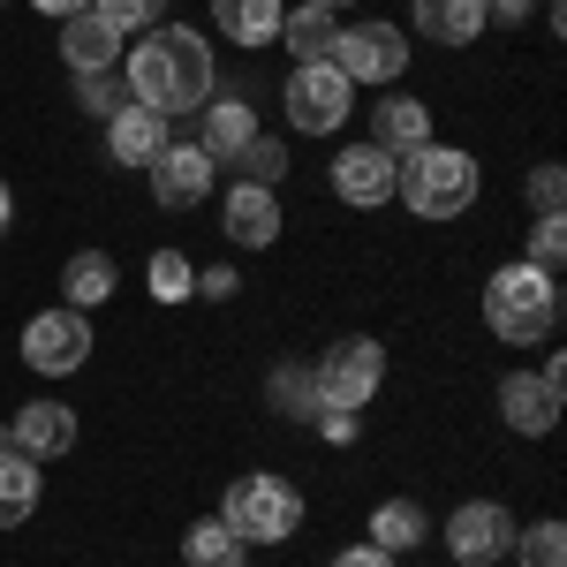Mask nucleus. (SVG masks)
Returning a JSON list of instances; mask_svg holds the SVG:
<instances>
[{
    "instance_id": "1",
    "label": "nucleus",
    "mask_w": 567,
    "mask_h": 567,
    "mask_svg": "<svg viewBox=\"0 0 567 567\" xmlns=\"http://www.w3.org/2000/svg\"><path fill=\"white\" fill-rule=\"evenodd\" d=\"M130 99L136 106H152V114H197L205 99H213V45L205 31H189V23H159V31H144L130 45Z\"/></svg>"
},
{
    "instance_id": "2",
    "label": "nucleus",
    "mask_w": 567,
    "mask_h": 567,
    "mask_svg": "<svg viewBox=\"0 0 567 567\" xmlns=\"http://www.w3.org/2000/svg\"><path fill=\"white\" fill-rule=\"evenodd\" d=\"M484 326L507 341V349H537L553 326H560V280L537 272V265H499L484 280Z\"/></svg>"
},
{
    "instance_id": "3",
    "label": "nucleus",
    "mask_w": 567,
    "mask_h": 567,
    "mask_svg": "<svg viewBox=\"0 0 567 567\" xmlns=\"http://www.w3.org/2000/svg\"><path fill=\"white\" fill-rule=\"evenodd\" d=\"M477 189H484L477 159L454 152V144H416V152L401 159V182H393V197L416 219H462L477 205Z\"/></svg>"
},
{
    "instance_id": "4",
    "label": "nucleus",
    "mask_w": 567,
    "mask_h": 567,
    "mask_svg": "<svg viewBox=\"0 0 567 567\" xmlns=\"http://www.w3.org/2000/svg\"><path fill=\"white\" fill-rule=\"evenodd\" d=\"M219 523L235 529L243 545H288L296 529H303V492L288 477H235L227 484V507H219Z\"/></svg>"
},
{
    "instance_id": "5",
    "label": "nucleus",
    "mask_w": 567,
    "mask_h": 567,
    "mask_svg": "<svg viewBox=\"0 0 567 567\" xmlns=\"http://www.w3.org/2000/svg\"><path fill=\"white\" fill-rule=\"evenodd\" d=\"M310 379H318V401H333V409H363L371 393L386 386V349H379L371 333H341L333 349L310 363Z\"/></svg>"
},
{
    "instance_id": "6",
    "label": "nucleus",
    "mask_w": 567,
    "mask_h": 567,
    "mask_svg": "<svg viewBox=\"0 0 567 567\" xmlns=\"http://www.w3.org/2000/svg\"><path fill=\"white\" fill-rule=\"evenodd\" d=\"M280 106H288V122L303 136H333L341 122H349L355 106V84L333 69V61H303L296 76H288V91H280Z\"/></svg>"
},
{
    "instance_id": "7",
    "label": "nucleus",
    "mask_w": 567,
    "mask_h": 567,
    "mask_svg": "<svg viewBox=\"0 0 567 567\" xmlns=\"http://www.w3.org/2000/svg\"><path fill=\"white\" fill-rule=\"evenodd\" d=\"M91 355V318L84 310H39L31 326H23V363L31 371H45V379H69V371H84Z\"/></svg>"
},
{
    "instance_id": "8",
    "label": "nucleus",
    "mask_w": 567,
    "mask_h": 567,
    "mask_svg": "<svg viewBox=\"0 0 567 567\" xmlns=\"http://www.w3.org/2000/svg\"><path fill=\"white\" fill-rule=\"evenodd\" d=\"M515 515L499 507V499H462L454 507V523H446V553H454V567H492L515 553Z\"/></svg>"
},
{
    "instance_id": "9",
    "label": "nucleus",
    "mask_w": 567,
    "mask_h": 567,
    "mask_svg": "<svg viewBox=\"0 0 567 567\" xmlns=\"http://www.w3.org/2000/svg\"><path fill=\"white\" fill-rule=\"evenodd\" d=\"M333 69L349 76V84H393L401 69H409V45L393 23H349L341 45H333Z\"/></svg>"
},
{
    "instance_id": "10",
    "label": "nucleus",
    "mask_w": 567,
    "mask_h": 567,
    "mask_svg": "<svg viewBox=\"0 0 567 567\" xmlns=\"http://www.w3.org/2000/svg\"><path fill=\"white\" fill-rule=\"evenodd\" d=\"M393 182H401V159L379 152V144H341V159H333V197L355 205V213H379L393 205Z\"/></svg>"
},
{
    "instance_id": "11",
    "label": "nucleus",
    "mask_w": 567,
    "mask_h": 567,
    "mask_svg": "<svg viewBox=\"0 0 567 567\" xmlns=\"http://www.w3.org/2000/svg\"><path fill=\"white\" fill-rule=\"evenodd\" d=\"M213 182H219V167L197 144H167V152L152 159V197H159L167 213H197V205L213 197Z\"/></svg>"
},
{
    "instance_id": "12",
    "label": "nucleus",
    "mask_w": 567,
    "mask_h": 567,
    "mask_svg": "<svg viewBox=\"0 0 567 567\" xmlns=\"http://www.w3.org/2000/svg\"><path fill=\"white\" fill-rule=\"evenodd\" d=\"M8 446H16V454H31V462L69 454V446H76V409H69V401H23V409H16V424H8Z\"/></svg>"
},
{
    "instance_id": "13",
    "label": "nucleus",
    "mask_w": 567,
    "mask_h": 567,
    "mask_svg": "<svg viewBox=\"0 0 567 567\" xmlns=\"http://www.w3.org/2000/svg\"><path fill=\"white\" fill-rule=\"evenodd\" d=\"M499 416H507V432L545 439L560 424V386L537 379V371H507V379H499Z\"/></svg>"
},
{
    "instance_id": "14",
    "label": "nucleus",
    "mask_w": 567,
    "mask_h": 567,
    "mask_svg": "<svg viewBox=\"0 0 567 567\" xmlns=\"http://www.w3.org/2000/svg\"><path fill=\"white\" fill-rule=\"evenodd\" d=\"M167 144H175V136H167V114H152V106H136V99L106 122V152H114V167H152Z\"/></svg>"
},
{
    "instance_id": "15",
    "label": "nucleus",
    "mask_w": 567,
    "mask_h": 567,
    "mask_svg": "<svg viewBox=\"0 0 567 567\" xmlns=\"http://www.w3.org/2000/svg\"><path fill=\"white\" fill-rule=\"evenodd\" d=\"M61 61H69L76 76H99V69H114V61H122V31H114L99 8H84V16H69V23H61Z\"/></svg>"
},
{
    "instance_id": "16",
    "label": "nucleus",
    "mask_w": 567,
    "mask_h": 567,
    "mask_svg": "<svg viewBox=\"0 0 567 567\" xmlns=\"http://www.w3.org/2000/svg\"><path fill=\"white\" fill-rule=\"evenodd\" d=\"M371 144H379V152H393V159H409L416 144H432V106H416L409 91L379 99V106H371Z\"/></svg>"
},
{
    "instance_id": "17",
    "label": "nucleus",
    "mask_w": 567,
    "mask_h": 567,
    "mask_svg": "<svg viewBox=\"0 0 567 567\" xmlns=\"http://www.w3.org/2000/svg\"><path fill=\"white\" fill-rule=\"evenodd\" d=\"M227 235H235L243 250H265V243H280V189L235 182V189H227Z\"/></svg>"
},
{
    "instance_id": "18",
    "label": "nucleus",
    "mask_w": 567,
    "mask_h": 567,
    "mask_svg": "<svg viewBox=\"0 0 567 567\" xmlns=\"http://www.w3.org/2000/svg\"><path fill=\"white\" fill-rule=\"evenodd\" d=\"M197 114H205V136H197V152H205L213 167H227V159H235V152L258 136V114H250L243 99H205Z\"/></svg>"
},
{
    "instance_id": "19",
    "label": "nucleus",
    "mask_w": 567,
    "mask_h": 567,
    "mask_svg": "<svg viewBox=\"0 0 567 567\" xmlns=\"http://www.w3.org/2000/svg\"><path fill=\"white\" fill-rule=\"evenodd\" d=\"M39 492H45V470L31 462V454H0V529H23L31 515H39Z\"/></svg>"
},
{
    "instance_id": "20",
    "label": "nucleus",
    "mask_w": 567,
    "mask_h": 567,
    "mask_svg": "<svg viewBox=\"0 0 567 567\" xmlns=\"http://www.w3.org/2000/svg\"><path fill=\"white\" fill-rule=\"evenodd\" d=\"M280 0H213V23L227 45H272L280 39Z\"/></svg>"
},
{
    "instance_id": "21",
    "label": "nucleus",
    "mask_w": 567,
    "mask_h": 567,
    "mask_svg": "<svg viewBox=\"0 0 567 567\" xmlns=\"http://www.w3.org/2000/svg\"><path fill=\"white\" fill-rule=\"evenodd\" d=\"M484 23H492L484 0H416V31L432 45H477Z\"/></svg>"
},
{
    "instance_id": "22",
    "label": "nucleus",
    "mask_w": 567,
    "mask_h": 567,
    "mask_svg": "<svg viewBox=\"0 0 567 567\" xmlns=\"http://www.w3.org/2000/svg\"><path fill=\"white\" fill-rule=\"evenodd\" d=\"M280 45L296 53V69H303V61H333L341 23H333L326 8H296V16H280Z\"/></svg>"
},
{
    "instance_id": "23",
    "label": "nucleus",
    "mask_w": 567,
    "mask_h": 567,
    "mask_svg": "<svg viewBox=\"0 0 567 567\" xmlns=\"http://www.w3.org/2000/svg\"><path fill=\"white\" fill-rule=\"evenodd\" d=\"M61 296H69V310H99L114 296V258L106 250H76L61 265Z\"/></svg>"
},
{
    "instance_id": "24",
    "label": "nucleus",
    "mask_w": 567,
    "mask_h": 567,
    "mask_svg": "<svg viewBox=\"0 0 567 567\" xmlns=\"http://www.w3.org/2000/svg\"><path fill=\"white\" fill-rule=\"evenodd\" d=\"M424 537H432V515H424L416 499H386V507L371 515V545H379V553H416Z\"/></svg>"
},
{
    "instance_id": "25",
    "label": "nucleus",
    "mask_w": 567,
    "mask_h": 567,
    "mask_svg": "<svg viewBox=\"0 0 567 567\" xmlns=\"http://www.w3.org/2000/svg\"><path fill=\"white\" fill-rule=\"evenodd\" d=\"M265 393H272V409L288 416V424H310L326 401H318V379H310V363H280L272 379H265Z\"/></svg>"
},
{
    "instance_id": "26",
    "label": "nucleus",
    "mask_w": 567,
    "mask_h": 567,
    "mask_svg": "<svg viewBox=\"0 0 567 567\" xmlns=\"http://www.w3.org/2000/svg\"><path fill=\"white\" fill-rule=\"evenodd\" d=\"M182 560H189V567H235V560H243V537L219 523V515H205V523L182 529Z\"/></svg>"
},
{
    "instance_id": "27",
    "label": "nucleus",
    "mask_w": 567,
    "mask_h": 567,
    "mask_svg": "<svg viewBox=\"0 0 567 567\" xmlns=\"http://www.w3.org/2000/svg\"><path fill=\"white\" fill-rule=\"evenodd\" d=\"M152 303H189L197 296V265L182 258V250H152Z\"/></svg>"
},
{
    "instance_id": "28",
    "label": "nucleus",
    "mask_w": 567,
    "mask_h": 567,
    "mask_svg": "<svg viewBox=\"0 0 567 567\" xmlns=\"http://www.w3.org/2000/svg\"><path fill=\"white\" fill-rule=\"evenodd\" d=\"M227 167H243V182H258V189H280L288 182V152H280V136H250Z\"/></svg>"
},
{
    "instance_id": "29",
    "label": "nucleus",
    "mask_w": 567,
    "mask_h": 567,
    "mask_svg": "<svg viewBox=\"0 0 567 567\" xmlns=\"http://www.w3.org/2000/svg\"><path fill=\"white\" fill-rule=\"evenodd\" d=\"M515 553H523V567H567V523H529L515 529Z\"/></svg>"
},
{
    "instance_id": "30",
    "label": "nucleus",
    "mask_w": 567,
    "mask_h": 567,
    "mask_svg": "<svg viewBox=\"0 0 567 567\" xmlns=\"http://www.w3.org/2000/svg\"><path fill=\"white\" fill-rule=\"evenodd\" d=\"M91 8H99L122 39H144V31H159V23H167V0H91Z\"/></svg>"
},
{
    "instance_id": "31",
    "label": "nucleus",
    "mask_w": 567,
    "mask_h": 567,
    "mask_svg": "<svg viewBox=\"0 0 567 567\" xmlns=\"http://www.w3.org/2000/svg\"><path fill=\"white\" fill-rule=\"evenodd\" d=\"M560 258H567V219L553 213V219H537V227H529V258H523V265H537V272H560Z\"/></svg>"
},
{
    "instance_id": "32",
    "label": "nucleus",
    "mask_w": 567,
    "mask_h": 567,
    "mask_svg": "<svg viewBox=\"0 0 567 567\" xmlns=\"http://www.w3.org/2000/svg\"><path fill=\"white\" fill-rule=\"evenodd\" d=\"M76 99H84L99 122H114V114L130 106V99H122V76H114V69H99V76H76Z\"/></svg>"
},
{
    "instance_id": "33",
    "label": "nucleus",
    "mask_w": 567,
    "mask_h": 567,
    "mask_svg": "<svg viewBox=\"0 0 567 567\" xmlns=\"http://www.w3.org/2000/svg\"><path fill=\"white\" fill-rule=\"evenodd\" d=\"M560 197H567V175L553 167V159H545V167L529 175V205H537V219H553V213H560Z\"/></svg>"
},
{
    "instance_id": "34",
    "label": "nucleus",
    "mask_w": 567,
    "mask_h": 567,
    "mask_svg": "<svg viewBox=\"0 0 567 567\" xmlns=\"http://www.w3.org/2000/svg\"><path fill=\"white\" fill-rule=\"evenodd\" d=\"M310 432H318V439H333V446H349V439L363 432V416H355V409H333V401H326V409L310 416Z\"/></svg>"
},
{
    "instance_id": "35",
    "label": "nucleus",
    "mask_w": 567,
    "mask_h": 567,
    "mask_svg": "<svg viewBox=\"0 0 567 567\" xmlns=\"http://www.w3.org/2000/svg\"><path fill=\"white\" fill-rule=\"evenodd\" d=\"M235 288H243V280H235L227 265H205V272H197V296H213V303H227Z\"/></svg>"
},
{
    "instance_id": "36",
    "label": "nucleus",
    "mask_w": 567,
    "mask_h": 567,
    "mask_svg": "<svg viewBox=\"0 0 567 567\" xmlns=\"http://www.w3.org/2000/svg\"><path fill=\"white\" fill-rule=\"evenodd\" d=\"M326 567H393V553H379V545H349V553H333Z\"/></svg>"
},
{
    "instance_id": "37",
    "label": "nucleus",
    "mask_w": 567,
    "mask_h": 567,
    "mask_svg": "<svg viewBox=\"0 0 567 567\" xmlns=\"http://www.w3.org/2000/svg\"><path fill=\"white\" fill-rule=\"evenodd\" d=\"M31 8H39V16H61V23H69V16H84L91 0H31Z\"/></svg>"
},
{
    "instance_id": "38",
    "label": "nucleus",
    "mask_w": 567,
    "mask_h": 567,
    "mask_svg": "<svg viewBox=\"0 0 567 567\" xmlns=\"http://www.w3.org/2000/svg\"><path fill=\"white\" fill-rule=\"evenodd\" d=\"M8 219H16V197H8V182H0V235H8Z\"/></svg>"
},
{
    "instance_id": "39",
    "label": "nucleus",
    "mask_w": 567,
    "mask_h": 567,
    "mask_svg": "<svg viewBox=\"0 0 567 567\" xmlns=\"http://www.w3.org/2000/svg\"><path fill=\"white\" fill-rule=\"evenodd\" d=\"M303 8H326V16H333V8H341V0H303Z\"/></svg>"
},
{
    "instance_id": "40",
    "label": "nucleus",
    "mask_w": 567,
    "mask_h": 567,
    "mask_svg": "<svg viewBox=\"0 0 567 567\" xmlns=\"http://www.w3.org/2000/svg\"><path fill=\"white\" fill-rule=\"evenodd\" d=\"M0 454H8V424H0Z\"/></svg>"
},
{
    "instance_id": "41",
    "label": "nucleus",
    "mask_w": 567,
    "mask_h": 567,
    "mask_svg": "<svg viewBox=\"0 0 567 567\" xmlns=\"http://www.w3.org/2000/svg\"><path fill=\"white\" fill-rule=\"evenodd\" d=\"M235 567H250V560H235Z\"/></svg>"
},
{
    "instance_id": "42",
    "label": "nucleus",
    "mask_w": 567,
    "mask_h": 567,
    "mask_svg": "<svg viewBox=\"0 0 567 567\" xmlns=\"http://www.w3.org/2000/svg\"><path fill=\"white\" fill-rule=\"evenodd\" d=\"M0 8H8V0H0Z\"/></svg>"
}]
</instances>
